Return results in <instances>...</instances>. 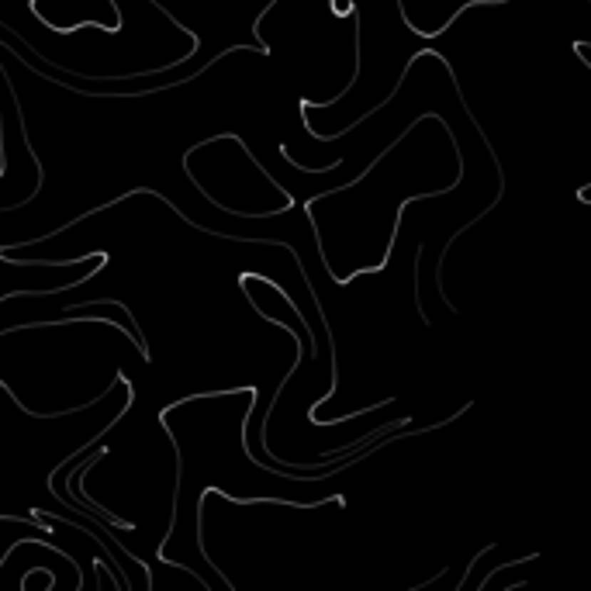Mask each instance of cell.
Segmentation results:
<instances>
[{
    "label": "cell",
    "mask_w": 591,
    "mask_h": 591,
    "mask_svg": "<svg viewBox=\"0 0 591 591\" xmlns=\"http://www.w3.org/2000/svg\"><path fill=\"white\" fill-rule=\"evenodd\" d=\"M66 322H73V315H66V319H56V322H38V329H52V325H66ZM24 329H35V322H28V325H14V329H4L0 336H11V332H24Z\"/></svg>",
    "instance_id": "cell-1"
}]
</instances>
